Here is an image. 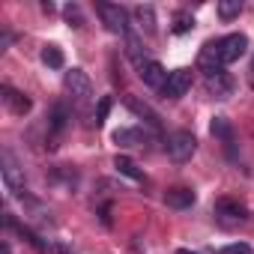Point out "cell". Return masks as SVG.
<instances>
[{
  "label": "cell",
  "instance_id": "cell-12",
  "mask_svg": "<svg viewBox=\"0 0 254 254\" xmlns=\"http://www.w3.org/2000/svg\"><path fill=\"white\" fill-rule=\"evenodd\" d=\"M132 15H135L138 27H141L144 33H153V30H156V12H153V6H135Z\"/></svg>",
  "mask_w": 254,
  "mask_h": 254
},
{
  "label": "cell",
  "instance_id": "cell-5",
  "mask_svg": "<svg viewBox=\"0 0 254 254\" xmlns=\"http://www.w3.org/2000/svg\"><path fill=\"white\" fill-rule=\"evenodd\" d=\"M96 9H99V15H102L105 27H108L111 33H126V30H129V24H126V9H123V6H114V3H99Z\"/></svg>",
  "mask_w": 254,
  "mask_h": 254
},
{
  "label": "cell",
  "instance_id": "cell-19",
  "mask_svg": "<svg viewBox=\"0 0 254 254\" xmlns=\"http://www.w3.org/2000/svg\"><path fill=\"white\" fill-rule=\"evenodd\" d=\"M63 126H66V108L57 105L54 114H51V132H63Z\"/></svg>",
  "mask_w": 254,
  "mask_h": 254
},
{
  "label": "cell",
  "instance_id": "cell-17",
  "mask_svg": "<svg viewBox=\"0 0 254 254\" xmlns=\"http://www.w3.org/2000/svg\"><path fill=\"white\" fill-rule=\"evenodd\" d=\"M239 12H242V3H239V0H221V3H218V15H221L224 21L236 18Z\"/></svg>",
  "mask_w": 254,
  "mask_h": 254
},
{
  "label": "cell",
  "instance_id": "cell-4",
  "mask_svg": "<svg viewBox=\"0 0 254 254\" xmlns=\"http://www.w3.org/2000/svg\"><path fill=\"white\" fill-rule=\"evenodd\" d=\"M63 84H66V93H69L75 102H87V99H90V93H93L90 78H87V72H84V69H72V72H66Z\"/></svg>",
  "mask_w": 254,
  "mask_h": 254
},
{
  "label": "cell",
  "instance_id": "cell-6",
  "mask_svg": "<svg viewBox=\"0 0 254 254\" xmlns=\"http://www.w3.org/2000/svg\"><path fill=\"white\" fill-rule=\"evenodd\" d=\"M3 186L12 191V194H21L24 191V171L15 165V159L9 153H3Z\"/></svg>",
  "mask_w": 254,
  "mask_h": 254
},
{
  "label": "cell",
  "instance_id": "cell-9",
  "mask_svg": "<svg viewBox=\"0 0 254 254\" xmlns=\"http://www.w3.org/2000/svg\"><path fill=\"white\" fill-rule=\"evenodd\" d=\"M138 75H141V81H144L147 87H165V81H168V75H171V72H165V66H162V63L147 60V63L138 69Z\"/></svg>",
  "mask_w": 254,
  "mask_h": 254
},
{
  "label": "cell",
  "instance_id": "cell-25",
  "mask_svg": "<svg viewBox=\"0 0 254 254\" xmlns=\"http://www.w3.org/2000/svg\"><path fill=\"white\" fill-rule=\"evenodd\" d=\"M177 254H197V251H189V248H180Z\"/></svg>",
  "mask_w": 254,
  "mask_h": 254
},
{
  "label": "cell",
  "instance_id": "cell-14",
  "mask_svg": "<svg viewBox=\"0 0 254 254\" xmlns=\"http://www.w3.org/2000/svg\"><path fill=\"white\" fill-rule=\"evenodd\" d=\"M114 168L123 174V177H129V180H135V183H141L144 180V174H141V168L132 162V159H126V156H117L114 159Z\"/></svg>",
  "mask_w": 254,
  "mask_h": 254
},
{
  "label": "cell",
  "instance_id": "cell-21",
  "mask_svg": "<svg viewBox=\"0 0 254 254\" xmlns=\"http://www.w3.org/2000/svg\"><path fill=\"white\" fill-rule=\"evenodd\" d=\"M63 12H66V21H72V27H81V24H84V18H81V9H78V6H66Z\"/></svg>",
  "mask_w": 254,
  "mask_h": 254
},
{
  "label": "cell",
  "instance_id": "cell-3",
  "mask_svg": "<svg viewBox=\"0 0 254 254\" xmlns=\"http://www.w3.org/2000/svg\"><path fill=\"white\" fill-rule=\"evenodd\" d=\"M191 90V69H174L162 87V96L165 99H180Z\"/></svg>",
  "mask_w": 254,
  "mask_h": 254
},
{
  "label": "cell",
  "instance_id": "cell-20",
  "mask_svg": "<svg viewBox=\"0 0 254 254\" xmlns=\"http://www.w3.org/2000/svg\"><path fill=\"white\" fill-rule=\"evenodd\" d=\"M218 254H251V245H245V242H230V245L218 248Z\"/></svg>",
  "mask_w": 254,
  "mask_h": 254
},
{
  "label": "cell",
  "instance_id": "cell-24",
  "mask_svg": "<svg viewBox=\"0 0 254 254\" xmlns=\"http://www.w3.org/2000/svg\"><path fill=\"white\" fill-rule=\"evenodd\" d=\"M54 254H72V251H69L66 245H57V248H54Z\"/></svg>",
  "mask_w": 254,
  "mask_h": 254
},
{
  "label": "cell",
  "instance_id": "cell-2",
  "mask_svg": "<svg viewBox=\"0 0 254 254\" xmlns=\"http://www.w3.org/2000/svg\"><path fill=\"white\" fill-rule=\"evenodd\" d=\"M194 150H197V141H194V135L191 132H174L171 135V141H168V156L177 162V165H183V162H189L191 156H194Z\"/></svg>",
  "mask_w": 254,
  "mask_h": 254
},
{
  "label": "cell",
  "instance_id": "cell-10",
  "mask_svg": "<svg viewBox=\"0 0 254 254\" xmlns=\"http://www.w3.org/2000/svg\"><path fill=\"white\" fill-rule=\"evenodd\" d=\"M165 203H168V206H174V209H186V206H191V203H194V191H191V189H186V186L168 189V191H165Z\"/></svg>",
  "mask_w": 254,
  "mask_h": 254
},
{
  "label": "cell",
  "instance_id": "cell-11",
  "mask_svg": "<svg viewBox=\"0 0 254 254\" xmlns=\"http://www.w3.org/2000/svg\"><path fill=\"white\" fill-rule=\"evenodd\" d=\"M215 215H221L224 221L233 224V221H242V218H245V206L236 203V200H227V197H224V200L215 203Z\"/></svg>",
  "mask_w": 254,
  "mask_h": 254
},
{
  "label": "cell",
  "instance_id": "cell-23",
  "mask_svg": "<svg viewBox=\"0 0 254 254\" xmlns=\"http://www.w3.org/2000/svg\"><path fill=\"white\" fill-rule=\"evenodd\" d=\"M108 111H111V99H102V102H99V111H96V123H105Z\"/></svg>",
  "mask_w": 254,
  "mask_h": 254
},
{
  "label": "cell",
  "instance_id": "cell-1",
  "mask_svg": "<svg viewBox=\"0 0 254 254\" xmlns=\"http://www.w3.org/2000/svg\"><path fill=\"white\" fill-rule=\"evenodd\" d=\"M248 48V36L245 33H227L215 42V54H218V63L227 66V63H236Z\"/></svg>",
  "mask_w": 254,
  "mask_h": 254
},
{
  "label": "cell",
  "instance_id": "cell-13",
  "mask_svg": "<svg viewBox=\"0 0 254 254\" xmlns=\"http://www.w3.org/2000/svg\"><path fill=\"white\" fill-rule=\"evenodd\" d=\"M126 105H129L141 120H147L150 126H159V117H156V111L147 105V102H141V99H135V96H129V99H126Z\"/></svg>",
  "mask_w": 254,
  "mask_h": 254
},
{
  "label": "cell",
  "instance_id": "cell-8",
  "mask_svg": "<svg viewBox=\"0 0 254 254\" xmlns=\"http://www.w3.org/2000/svg\"><path fill=\"white\" fill-rule=\"evenodd\" d=\"M0 96H3V105H6L12 114H18V117H24V114L30 111V99H27L24 93H18L15 87H9V84L0 87Z\"/></svg>",
  "mask_w": 254,
  "mask_h": 254
},
{
  "label": "cell",
  "instance_id": "cell-22",
  "mask_svg": "<svg viewBox=\"0 0 254 254\" xmlns=\"http://www.w3.org/2000/svg\"><path fill=\"white\" fill-rule=\"evenodd\" d=\"M194 27V21L189 18V15H177V24H174V33H186V30H191Z\"/></svg>",
  "mask_w": 254,
  "mask_h": 254
},
{
  "label": "cell",
  "instance_id": "cell-7",
  "mask_svg": "<svg viewBox=\"0 0 254 254\" xmlns=\"http://www.w3.org/2000/svg\"><path fill=\"white\" fill-rule=\"evenodd\" d=\"M206 90H209L215 99H227V96L233 93V78H230L224 69L209 72V75H206Z\"/></svg>",
  "mask_w": 254,
  "mask_h": 254
},
{
  "label": "cell",
  "instance_id": "cell-16",
  "mask_svg": "<svg viewBox=\"0 0 254 254\" xmlns=\"http://www.w3.org/2000/svg\"><path fill=\"white\" fill-rule=\"evenodd\" d=\"M114 141L123 144V147H138L141 144V132H135V129H117L114 132Z\"/></svg>",
  "mask_w": 254,
  "mask_h": 254
},
{
  "label": "cell",
  "instance_id": "cell-18",
  "mask_svg": "<svg viewBox=\"0 0 254 254\" xmlns=\"http://www.w3.org/2000/svg\"><path fill=\"white\" fill-rule=\"evenodd\" d=\"M212 135L221 138V141H227V144L233 141V132H230V126L224 123V117H215V120H212Z\"/></svg>",
  "mask_w": 254,
  "mask_h": 254
},
{
  "label": "cell",
  "instance_id": "cell-15",
  "mask_svg": "<svg viewBox=\"0 0 254 254\" xmlns=\"http://www.w3.org/2000/svg\"><path fill=\"white\" fill-rule=\"evenodd\" d=\"M42 63L51 66V69H63V51L57 45H45L42 48Z\"/></svg>",
  "mask_w": 254,
  "mask_h": 254
}]
</instances>
